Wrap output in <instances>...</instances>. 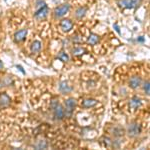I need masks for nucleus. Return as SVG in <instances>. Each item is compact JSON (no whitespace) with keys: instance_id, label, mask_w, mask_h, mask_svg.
Wrapping results in <instances>:
<instances>
[{"instance_id":"a211bd4d","label":"nucleus","mask_w":150,"mask_h":150,"mask_svg":"<svg viewBox=\"0 0 150 150\" xmlns=\"http://www.w3.org/2000/svg\"><path fill=\"white\" fill-rule=\"evenodd\" d=\"M12 82H13V80H12L11 77H4L2 80H0V88H1V87H4V86L10 85Z\"/></svg>"},{"instance_id":"dca6fc26","label":"nucleus","mask_w":150,"mask_h":150,"mask_svg":"<svg viewBox=\"0 0 150 150\" xmlns=\"http://www.w3.org/2000/svg\"><path fill=\"white\" fill-rule=\"evenodd\" d=\"M57 58L60 60V61H62V62H68V61H69V56H68V54H67V53L65 52L64 50H61V51L58 53Z\"/></svg>"},{"instance_id":"aec40b11","label":"nucleus","mask_w":150,"mask_h":150,"mask_svg":"<svg viewBox=\"0 0 150 150\" xmlns=\"http://www.w3.org/2000/svg\"><path fill=\"white\" fill-rule=\"evenodd\" d=\"M112 134L116 137L123 136V134H124V129L121 127H115L114 129L112 130Z\"/></svg>"},{"instance_id":"4be33fe9","label":"nucleus","mask_w":150,"mask_h":150,"mask_svg":"<svg viewBox=\"0 0 150 150\" xmlns=\"http://www.w3.org/2000/svg\"><path fill=\"white\" fill-rule=\"evenodd\" d=\"M150 84H149V80H147V81H145L144 82V85H143V90H144V92L146 95H149L150 94Z\"/></svg>"},{"instance_id":"b1692460","label":"nucleus","mask_w":150,"mask_h":150,"mask_svg":"<svg viewBox=\"0 0 150 150\" xmlns=\"http://www.w3.org/2000/svg\"><path fill=\"white\" fill-rule=\"evenodd\" d=\"M45 4L46 3L44 2V0H37V1H36V10L41 8V7L43 5H45Z\"/></svg>"},{"instance_id":"5701e85b","label":"nucleus","mask_w":150,"mask_h":150,"mask_svg":"<svg viewBox=\"0 0 150 150\" xmlns=\"http://www.w3.org/2000/svg\"><path fill=\"white\" fill-rule=\"evenodd\" d=\"M58 104H59V101H58L56 98L52 99L51 102H50V107H51V109H52V110L54 109V108L56 107V106L58 105Z\"/></svg>"},{"instance_id":"f3484780","label":"nucleus","mask_w":150,"mask_h":150,"mask_svg":"<svg viewBox=\"0 0 150 150\" xmlns=\"http://www.w3.org/2000/svg\"><path fill=\"white\" fill-rule=\"evenodd\" d=\"M41 49V42L38 40H35L34 42L31 44V51L33 53H36V52H39Z\"/></svg>"},{"instance_id":"a878e982","label":"nucleus","mask_w":150,"mask_h":150,"mask_svg":"<svg viewBox=\"0 0 150 150\" xmlns=\"http://www.w3.org/2000/svg\"><path fill=\"white\" fill-rule=\"evenodd\" d=\"M113 27H114V29L116 30V32L118 33V34H121V32H120V28H119V26L117 25V24H114V25H113Z\"/></svg>"},{"instance_id":"f8f14e48","label":"nucleus","mask_w":150,"mask_h":150,"mask_svg":"<svg viewBox=\"0 0 150 150\" xmlns=\"http://www.w3.org/2000/svg\"><path fill=\"white\" fill-rule=\"evenodd\" d=\"M129 105H130V107L133 108V109H137V108L142 105V101L138 96H133V97L130 99Z\"/></svg>"},{"instance_id":"412c9836","label":"nucleus","mask_w":150,"mask_h":150,"mask_svg":"<svg viewBox=\"0 0 150 150\" xmlns=\"http://www.w3.org/2000/svg\"><path fill=\"white\" fill-rule=\"evenodd\" d=\"M48 146V143L45 140H41V141L38 142L37 145H35V148L37 149H46Z\"/></svg>"},{"instance_id":"f03ea898","label":"nucleus","mask_w":150,"mask_h":150,"mask_svg":"<svg viewBox=\"0 0 150 150\" xmlns=\"http://www.w3.org/2000/svg\"><path fill=\"white\" fill-rule=\"evenodd\" d=\"M75 106H76V100L74 98H68L67 100H65L64 117H71Z\"/></svg>"},{"instance_id":"423d86ee","label":"nucleus","mask_w":150,"mask_h":150,"mask_svg":"<svg viewBox=\"0 0 150 150\" xmlns=\"http://www.w3.org/2000/svg\"><path fill=\"white\" fill-rule=\"evenodd\" d=\"M53 115H54L55 120H58V121L62 120L64 118V108L60 104H58L56 107L53 109Z\"/></svg>"},{"instance_id":"ddd939ff","label":"nucleus","mask_w":150,"mask_h":150,"mask_svg":"<svg viewBox=\"0 0 150 150\" xmlns=\"http://www.w3.org/2000/svg\"><path fill=\"white\" fill-rule=\"evenodd\" d=\"M97 104V100L96 99H93V98H87V99H84L82 101V107L84 108H90V107H93Z\"/></svg>"},{"instance_id":"6e6552de","label":"nucleus","mask_w":150,"mask_h":150,"mask_svg":"<svg viewBox=\"0 0 150 150\" xmlns=\"http://www.w3.org/2000/svg\"><path fill=\"white\" fill-rule=\"evenodd\" d=\"M60 27L64 32H69L72 28H73V23L70 19H63L60 22Z\"/></svg>"},{"instance_id":"cd10ccee","label":"nucleus","mask_w":150,"mask_h":150,"mask_svg":"<svg viewBox=\"0 0 150 150\" xmlns=\"http://www.w3.org/2000/svg\"><path fill=\"white\" fill-rule=\"evenodd\" d=\"M144 37H142V36H140V37H138V38H137V41H138V42H144Z\"/></svg>"},{"instance_id":"6ab92c4d","label":"nucleus","mask_w":150,"mask_h":150,"mask_svg":"<svg viewBox=\"0 0 150 150\" xmlns=\"http://www.w3.org/2000/svg\"><path fill=\"white\" fill-rule=\"evenodd\" d=\"M72 53H73L74 56H81V55H83L84 53H86V50L82 47H76L72 50Z\"/></svg>"},{"instance_id":"9b49d317","label":"nucleus","mask_w":150,"mask_h":150,"mask_svg":"<svg viewBox=\"0 0 150 150\" xmlns=\"http://www.w3.org/2000/svg\"><path fill=\"white\" fill-rule=\"evenodd\" d=\"M10 102H11V99L6 93L0 94V107L1 108L7 107V106L10 104Z\"/></svg>"},{"instance_id":"39448f33","label":"nucleus","mask_w":150,"mask_h":150,"mask_svg":"<svg viewBox=\"0 0 150 150\" xmlns=\"http://www.w3.org/2000/svg\"><path fill=\"white\" fill-rule=\"evenodd\" d=\"M48 12H49V9H48V6L45 4V5H43L41 8L36 10V12L34 13V17L36 19H38V20H43V19H45L47 17Z\"/></svg>"},{"instance_id":"2eb2a0df","label":"nucleus","mask_w":150,"mask_h":150,"mask_svg":"<svg viewBox=\"0 0 150 150\" xmlns=\"http://www.w3.org/2000/svg\"><path fill=\"white\" fill-rule=\"evenodd\" d=\"M86 11H87L86 7H79V8L76 10V12H75V16H76V18H78V19H82L84 16H85Z\"/></svg>"},{"instance_id":"20e7f679","label":"nucleus","mask_w":150,"mask_h":150,"mask_svg":"<svg viewBox=\"0 0 150 150\" xmlns=\"http://www.w3.org/2000/svg\"><path fill=\"white\" fill-rule=\"evenodd\" d=\"M69 10H70V5L68 3L62 4V5L58 6L54 9V16L56 18H61L66 13H68Z\"/></svg>"},{"instance_id":"bb28decb","label":"nucleus","mask_w":150,"mask_h":150,"mask_svg":"<svg viewBox=\"0 0 150 150\" xmlns=\"http://www.w3.org/2000/svg\"><path fill=\"white\" fill-rule=\"evenodd\" d=\"M16 68L20 70V71L22 72L23 74H25V71H24V69H23V67H22V66H20V65H16Z\"/></svg>"},{"instance_id":"4468645a","label":"nucleus","mask_w":150,"mask_h":150,"mask_svg":"<svg viewBox=\"0 0 150 150\" xmlns=\"http://www.w3.org/2000/svg\"><path fill=\"white\" fill-rule=\"evenodd\" d=\"M99 42V36L94 34V33H91L90 35H89L88 37V40H87V43L90 45H95L97 44V43Z\"/></svg>"},{"instance_id":"f257e3e1","label":"nucleus","mask_w":150,"mask_h":150,"mask_svg":"<svg viewBox=\"0 0 150 150\" xmlns=\"http://www.w3.org/2000/svg\"><path fill=\"white\" fill-rule=\"evenodd\" d=\"M141 2H142V0H119L117 3L121 8L135 9L140 6Z\"/></svg>"},{"instance_id":"1a4fd4ad","label":"nucleus","mask_w":150,"mask_h":150,"mask_svg":"<svg viewBox=\"0 0 150 150\" xmlns=\"http://www.w3.org/2000/svg\"><path fill=\"white\" fill-rule=\"evenodd\" d=\"M58 89H59V91L61 92L62 94H67V93H70L72 90H73V88H72L71 86L68 84V82L66 81H62L60 82L59 84V87H58Z\"/></svg>"},{"instance_id":"7ed1b4c3","label":"nucleus","mask_w":150,"mask_h":150,"mask_svg":"<svg viewBox=\"0 0 150 150\" xmlns=\"http://www.w3.org/2000/svg\"><path fill=\"white\" fill-rule=\"evenodd\" d=\"M141 133V126L137 122H132L128 125L127 134L129 137H136Z\"/></svg>"},{"instance_id":"c85d7f7f","label":"nucleus","mask_w":150,"mask_h":150,"mask_svg":"<svg viewBox=\"0 0 150 150\" xmlns=\"http://www.w3.org/2000/svg\"><path fill=\"white\" fill-rule=\"evenodd\" d=\"M0 68H3V63H2L1 60H0Z\"/></svg>"},{"instance_id":"393cba45","label":"nucleus","mask_w":150,"mask_h":150,"mask_svg":"<svg viewBox=\"0 0 150 150\" xmlns=\"http://www.w3.org/2000/svg\"><path fill=\"white\" fill-rule=\"evenodd\" d=\"M72 40H73L74 43H80L81 41H82V36H80V35H75V36H73Z\"/></svg>"},{"instance_id":"9d476101","label":"nucleus","mask_w":150,"mask_h":150,"mask_svg":"<svg viewBox=\"0 0 150 150\" xmlns=\"http://www.w3.org/2000/svg\"><path fill=\"white\" fill-rule=\"evenodd\" d=\"M141 83H142V79L139 76H133L129 80V85L132 89H137L141 85Z\"/></svg>"},{"instance_id":"0eeeda50","label":"nucleus","mask_w":150,"mask_h":150,"mask_svg":"<svg viewBox=\"0 0 150 150\" xmlns=\"http://www.w3.org/2000/svg\"><path fill=\"white\" fill-rule=\"evenodd\" d=\"M27 29H21V30H18L14 33V40L15 42H22V41L26 38V35H27Z\"/></svg>"}]
</instances>
